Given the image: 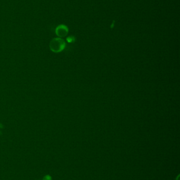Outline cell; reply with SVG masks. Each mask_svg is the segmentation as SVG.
I'll return each mask as SVG.
<instances>
[{
	"label": "cell",
	"mask_w": 180,
	"mask_h": 180,
	"mask_svg": "<svg viewBox=\"0 0 180 180\" xmlns=\"http://www.w3.org/2000/svg\"><path fill=\"white\" fill-rule=\"evenodd\" d=\"M50 49L54 53H59L62 51L66 47V42L60 37L53 39L50 43Z\"/></svg>",
	"instance_id": "6da1fadb"
},
{
	"label": "cell",
	"mask_w": 180,
	"mask_h": 180,
	"mask_svg": "<svg viewBox=\"0 0 180 180\" xmlns=\"http://www.w3.org/2000/svg\"><path fill=\"white\" fill-rule=\"evenodd\" d=\"M68 33L67 26L61 24L58 26L55 29V33L59 37H66Z\"/></svg>",
	"instance_id": "7a4b0ae2"
},
{
	"label": "cell",
	"mask_w": 180,
	"mask_h": 180,
	"mask_svg": "<svg viewBox=\"0 0 180 180\" xmlns=\"http://www.w3.org/2000/svg\"><path fill=\"white\" fill-rule=\"evenodd\" d=\"M44 180H51V177L49 176H46V177L44 178Z\"/></svg>",
	"instance_id": "3957f363"
}]
</instances>
